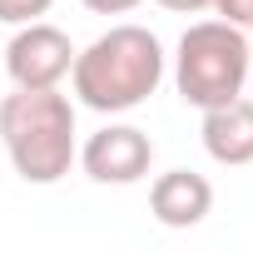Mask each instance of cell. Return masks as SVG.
<instances>
[{"instance_id": "obj_4", "label": "cell", "mask_w": 253, "mask_h": 253, "mask_svg": "<svg viewBox=\"0 0 253 253\" xmlns=\"http://www.w3.org/2000/svg\"><path fill=\"white\" fill-rule=\"evenodd\" d=\"M70 65H75V45L60 25H45V20L15 25L5 45V75L15 89H50L70 75Z\"/></svg>"}, {"instance_id": "obj_7", "label": "cell", "mask_w": 253, "mask_h": 253, "mask_svg": "<svg viewBox=\"0 0 253 253\" xmlns=\"http://www.w3.org/2000/svg\"><path fill=\"white\" fill-rule=\"evenodd\" d=\"M204 149L213 164H228V169H243L253 164V99H228V104H213L204 109Z\"/></svg>"}, {"instance_id": "obj_11", "label": "cell", "mask_w": 253, "mask_h": 253, "mask_svg": "<svg viewBox=\"0 0 253 253\" xmlns=\"http://www.w3.org/2000/svg\"><path fill=\"white\" fill-rule=\"evenodd\" d=\"M159 5L174 15H199V10H209V0H159Z\"/></svg>"}, {"instance_id": "obj_10", "label": "cell", "mask_w": 253, "mask_h": 253, "mask_svg": "<svg viewBox=\"0 0 253 253\" xmlns=\"http://www.w3.org/2000/svg\"><path fill=\"white\" fill-rule=\"evenodd\" d=\"M80 5H84L89 15H129V10L144 5V0H80Z\"/></svg>"}, {"instance_id": "obj_6", "label": "cell", "mask_w": 253, "mask_h": 253, "mask_svg": "<svg viewBox=\"0 0 253 253\" xmlns=\"http://www.w3.org/2000/svg\"><path fill=\"white\" fill-rule=\"evenodd\" d=\"M149 213L164 228H194L213 213V184L194 169H169L149 184Z\"/></svg>"}, {"instance_id": "obj_2", "label": "cell", "mask_w": 253, "mask_h": 253, "mask_svg": "<svg viewBox=\"0 0 253 253\" xmlns=\"http://www.w3.org/2000/svg\"><path fill=\"white\" fill-rule=\"evenodd\" d=\"M0 144L25 184H60L80 154L75 144V99L50 89H15L0 99Z\"/></svg>"}, {"instance_id": "obj_9", "label": "cell", "mask_w": 253, "mask_h": 253, "mask_svg": "<svg viewBox=\"0 0 253 253\" xmlns=\"http://www.w3.org/2000/svg\"><path fill=\"white\" fill-rule=\"evenodd\" d=\"M209 10L238 30H253V0H209Z\"/></svg>"}, {"instance_id": "obj_8", "label": "cell", "mask_w": 253, "mask_h": 253, "mask_svg": "<svg viewBox=\"0 0 253 253\" xmlns=\"http://www.w3.org/2000/svg\"><path fill=\"white\" fill-rule=\"evenodd\" d=\"M50 5H55V0H0V25H30Z\"/></svg>"}, {"instance_id": "obj_3", "label": "cell", "mask_w": 253, "mask_h": 253, "mask_svg": "<svg viewBox=\"0 0 253 253\" xmlns=\"http://www.w3.org/2000/svg\"><path fill=\"white\" fill-rule=\"evenodd\" d=\"M253 75V45H248V30L228 25V20H199L179 35V50H174V89L184 104L194 109H213V104H228L243 94Z\"/></svg>"}, {"instance_id": "obj_12", "label": "cell", "mask_w": 253, "mask_h": 253, "mask_svg": "<svg viewBox=\"0 0 253 253\" xmlns=\"http://www.w3.org/2000/svg\"><path fill=\"white\" fill-rule=\"evenodd\" d=\"M248 45H253V30H248Z\"/></svg>"}, {"instance_id": "obj_5", "label": "cell", "mask_w": 253, "mask_h": 253, "mask_svg": "<svg viewBox=\"0 0 253 253\" xmlns=\"http://www.w3.org/2000/svg\"><path fill=\"white\" fill-rule=\"evenodd\" d=\"M80 169L94 184H139L154 164V139L139 129V124H104L80 144Z\"/></svg>"}, {"instance_id": "obj_1", "label": "cell", "mask_w": 253, "mask_h": 253, "mask_svg": "<svg viewBox=\"0 0 253 253\" xmlns=\"http://www.w3.org/2000/svg\"><path fill=\"white\" fill-rule=\"evenodd\" d=\"M164 80V45L144 25H114L84 50H75L70 84L75 99L94 114H129Z\"/></svg>"}]
</instances>
